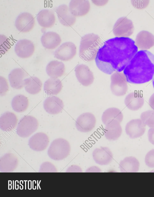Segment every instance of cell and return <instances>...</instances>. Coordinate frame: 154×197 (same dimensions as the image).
Returning <instances> with one entry per match:
<instances>
[{
	"label": "cell",
	"instance_id": "2",
	"mask_svg": "<svg viewBox=\"0 0 154 197\" xmlns=\"http://www.w3.org/2000/svg\"><path fill=\"white\" fill-rule=\"evenodd\" d=\"M123 73L129 83L140 84L149 82L154 76V55L147 50L138 51Z\"/></svg>",
	"mask_w": 154,
	"mask_h": 197
},
{
	"label": "cell",
	"instance_id": "32",
	"mask_svg": "<svg viewBox=\"0 0 154 197\" xmlns=\"http://www.w3.org/2000/svg\"><path fill=\"white\" fill-rule=\"evenodd\" d=\"M11 105L13 109L15 112H22L25 111L28 106V100L27 97L23 95H17L13 99Z\"/></svg>",
	"mask_w": 154,
	"mask_h": 197
},
{
	"label": "cell",
	"instance_id": "24",
	"mask_svg": "<svg viewBox=\"0 0 154 197\" xmlns=\"http://www.w3.org/2000/svg\"><path fill=\"white\" fill-rule=\"evenodd\" d=\"M124 102L128 109L132 111H137L143 106L144 99L140 93L134 92L129 93L126 96Z\"/></svg>",
	"mask_w": 154,
	"mask_h": 197
},
{
	"label": "cell",
	"instance_id": "30",
	"mask_svg": "<svg viewBox=\"0 0 154 197\" xmlns=\"http://www.w3.org/2000/svg\"><path fill=\"white\" fill-rule=\"evenodd\" d=\"M25 89L29 94L35 95L41 90L42 83L40 79L36 77L31 76L24 80Z\"/></svg>",
	"mask_w": 154,
	"mask_h": 197
},
{
	"label": "cell",
	"instance_id": "36",
	"mask_svg": "<svg viewBox=\"0 0 154 197\" xmlns=\"http://www.w3.org/2000/svg\"><path fill=\"white\" fill-rule=\"evenodd\" d=\"M145 161L148 166L154 168V149L150 150L146 154Z\"/></svg>",
	"mask_w": 154,
	"mask_h": 197
},
{
	"label": "cell",
	"instance_id": "19",
	"mask_svg": "<svg viewBox=\"0 0 154 197\" xmlns=\"http://www.w3.org/2000/svg\"><path fill=\"white\" fill-rule=\"evenodd\" d=\"M18 160L14 154L6 153L0 159V170L2 172H9L14 171L17 168Z\"/></svg>",
	"mask_w": 154,
	"mask_h": 197
},
{
	"label": "cell",
	"instance_id": "27",
	"mask_svg": "<svg viewBox=\"0 0 154 197\" xmlns=\"http://www.w3.org/2000/svg\"><path fill=\"white\" fill-rule=\"evenodd\" d=\"M140 163L135 157H126L120 161L119 165L120 171L122 172H136L139 169Z\"/></svg>",
	"mask_w": 154,
	"mask_h": 197
},
{
	"label": "cell",
	"instance_id": "37",
	"mask_svg": "<svg viewBox=\"0 0 154 197\" xmlns=\"http://www.w3.org/2000/svg\"><path fill=\"white\" fill-rule=\"evenodd\" d=\"M132 5L136 8L142 9L146 7L148 5L149 0H131Z\"/></svg>",
	"mask_w": 154,
	"mask_h": 197
},
{
	"label": "cell",
	"instance_id": "41",
	"mask_svg": "<svg viewBox=\"0 0 154 197\" xmlns=\"http://www.w3.org/2000/svg\"><path fill=\"white\" fill-rule=\"evenodd\" d=\"M149 103L151 108L154 110V93L151 95L149 98Z\"/></svg>",
	"mask_w": 154,
	"mask_h": 197
},
{
	"label": "cell",
	"instance_id": "15",
	"mask_svg": "<svg viewBox=\"0 0 154 197\" xmlns=\"http://www.w3.org/2000/svg\"><path fill=\"white\" fill-rule=\"evenodd\" d=\"M92 157L95 162L101 166L109 164L113 158L112 152L107 147H101L94 149L92 152Z\"/></svg>",
	"mask_w": 154,
	"mask_h": 197
},
{
	"label": "cell",
	"instance_id": "31",
	"mask_svg": "<svg viewBox=\"0 0 154 197\" xmlns=\"http://www.w3.org/2000/svg\"><path fill=\"white\" fill-rule=\"evenodd\" d=\"M123 118V114L119 109L115 107L109 108L103 113L101 119L105 125L111 121L116 119L121 123Z\"/></svg>",
	"mask_w": 154,
	"mask_h": 197
},
{
	"label": "cell",
	"instance_id": "25",
	"mask_svg": "<svg viewBox=\"0 0 154 197\" xmlns=\"http://www.w3.org/2000/svg\"><path fill=\"white\" fill-rule=\"evenodd\" d=\"M37 20L41 26L48 28L51 27L54 25L56 18L53 10L45 9L38 12L37 16Z\"/></svg>",
	"mask_w": 154,
	"mask_h": 197
},
{
	"label": "cell",
	"instance_id": "7",
	"mask_svg": "<svg viewBox=\"0 0 154 197\" xmlns=\"http://www.w3.org/2000/svg\"><path fill=\"white\" fill-rule=\"evenodd\" d=\"M110 89L116 96H122L126 93L128 86L125 76L122 73L116 72L111 76Z\"/></svg>",
	"mask_w": 154,
	"mask_h": 197
},
{
	"label": "cell",
	"instance_id": "42",
	"mask_svg": "<svg viewBox=\"0 0 154 197\" xmlns=\"http://www.w3.org/2000/svg\"><path fill=\"white\" fill-rule=\"evenodd\" d=\"M92 170H93V171H94V170L97 171H97H100V172H101V171H100L101 170L99 168H98V167H97V166H92V167H91L90 168H89L88 169L86 170V171H90V172ZM88 171H87L86 172H87Z\"/></svg>",
	"mask_w": 154,
	"mask_h": 197
},
{
	"label": "cell",
	"instance_id": "29",
	"mask_svg": "<svg viewBox=\"0 0 154 197\" xmlns=\"http://www.w3.org/2000/svg\"><path fill=\"white\" fill-rule=\"evenodd\" d=\"M62 88V82L57 78H49L45 82L44 85L45 93L48 95H57L61 91Z\"/></svg>",
	"mask_w": 154,
	"mask_h": 197
},
{
	"label": "cell",
	"instance_id": "16",
	"mask_svg": "<svg viewBox=\"0 0 154 197\" xmlns=\"http://www.w3.org/2000/svg\"><path fill=\"white\" fill-rule=\"evenodd\" d=\"M135 43L138 48L147 50L154 46V35L148 31H141L137 35Z\"/></svg>",
	"mask_w": 154,
	"mask_h": 197
},
{
	"label": "cell",
	"instance_id": "1",
	"mask_svg": "<svg viewBox=\"0 0 154 197\" xmlns=\"http://www.w3.org/2000/svg\"><path fill=\"white\" fill-rule=\"evenodd\" d=\"M138 48L135 41L128 37L109 39L99 49L95 58L96 65L103 72L111 75L123 70Z\"/></svg>",
	"mask_w": 154,
	"mask_h": 197
},
{
	"label": "cell",
	"instance_id": "20",
	"mask_svg": "<svg viewBox=\"0 0 154 197\" xmlns=\"http://www.w3.org/2000/svg\"><path fill=\"white\" fill-rule=\"evenodd\" d=\"M27 73L23 69L17 68L12 70L8 75V79L12 87L20 89L24 87V78Z\"/></svg>",
	"mask_w": 154,
	"mask_h": 197
},
{
	"label": "cell",
	"instance_id": "34",
	"mask_svg": "<svg viewBox=\"0 0 154 197\" xmlns=\"http://www.w3.org/2000/svg\"><path fill=\"white\" fill-rule=\"evenodd\" d=\"M40 172H57V169L55 166L52 163L48 161L43 163L39 169Z\"/></svg>",
	"mask_w": 154,
	"mask_h": 197
},
{
	"label": "cell",
	"instance_id": "38",
	"mask_svg": "<svg viewBox=\"0 0 154 197\" xmlns=\"http://www.w3.org/2000/svg\"><path fill=\"white\" fill-rule=\"evenodd\" d=\"M0 95H4L8 89V86L6 79L3 77H0Z\"/></svg>",
	"mask_w": 154,
	"mask_h": 197
},
{
	"label": "cell",
	"instance_id": "9",
	"mask_svg": "<svg viewBox=\"0 0 154 197\" xmlns=\"http://www.w3.org/2000/svg\"><path fill=\"white\" fill-rule=\"evenodd\" d=\"M76 47L75 44L70 42L62 44L54 53V57L63 61L72 59L76 55Z\"/></svg>",
	"mask_w": 154,
	"mask_h": 197
},
{
	"label": "cell",
	"instance_id": "6",
	"mask_svg": "<svg viewBox=\"0 0 154 197\" xmlns=\"http://www.w3.org/2000/svg\"><path fill=\"white\" fill-rule=\"evenodd\" d=\"M134 29L132 21L126 17H122L114 24L113 32L118 37H128L133 34Z\"/></svg>",
	"mask_w": 154,
	"mask_h": 197
},
{
	"label": "cell",
	"instance_id": "8",
	"mask_svg": "<svg viewBox=\"0 0 154 197\" xmlns=\"http://www.w3.org/2000/svg\"><path fill=\"white\" fill-rule=\"evenodd\" d=\"M96 119L92 113L87 112L81 114L77 118L75 126L78 130L86 133L92 130L95 126Z\"/></svg>",
	"mask_w": 154,
	"mask_h": 197
},
{
	"label": "cell",
	"instance_id": "4",
	"mask_svg": "<svg viewBox=\"0 0 154 197\" xmlns=\"http://www.w3.org/2000/svg\"><path fill=\"white\" fill-rule=\"evenodd\" d=\"M70 146L69 142L62 138L53 140L48 150V156L55 160H60L66 158L70 151Z\"/></svg>",
	"mask_w": 154,
	"mask_h": 197
},
{
	"label": "cell",
	"instance_id": "13",
	"mask_svg": "<svg viewBox=\"0 0 154 197\" xmlns=\"http://www.w3.org/2000/svg\"><path fill=\"white\" fill-rule=\"evenodd\" d=\"M48 136L45 133L40 132L32 135L29 139L28 145L32 150L42 151L47 147L49 143Z\"/></svg>",
	"mask_w": 154,
	"mask_h": 197
},
{
	"label": "cell",
	"instance_id": "17",
	"mask_svg": "<svg viewBox=\"0 0 154 197\" xmlns=\"http://www.w3.org/2000/svg\"><path fill=\"white\" fill-rule=\"evenodd\" d=\"M56 12L60 23L67 27L74 24L76 21V16L70 12L69 7L65 4L60 5L57 7Z\"/></svg>",
	"mask_w": 154,
	"mask_h": 197
},
{
	"label": "cell",
	"instance_id": "11",
	"mask_svg": "<svg viewBox=\"0 0 154 197\" xmlns=\"http://www.w3.org/2000/svg\"><path fill=\"white\" fill-rule=\"evenodd\" d=\"M35 23L34 18L32 15L29 13L24 12L17 16L15 21V26L20 31L27 32L32 29Z\"/></svg>",
	"mask_w": 154,
	"mask_h": 197
},
{
	"label": "cell",
	"instance_id": "22",
	"mask_svg": "<svg viewBox=\"0 0 154 197\" xmlns=\"http://www.w3.org/2000/svg\"><path fill=\"white\" fill-rule=\"evenodd\" d=\"M69 8L71 13L75 16H84L88 13L90 4L88 0H71Z\"/></svg>",
	"mask_w": 154,
	"mask_h": 197
},
{
	"label": "cell",
	"instance_id": "26",
	"mask_svg": "<svg viewBox=\"0 0 154 197\" xmlns=\"http://www.w3.org/2000/svg\"><path fill=\"white\" fill-rule=\"evenodd\" d=\"M41 41L44 47L48 49H54L60 43L61 40L60 35L56 32L48 31L42 36Z\"/></svg>",
	"mask_w": 154,
	"mask_h": 197
},
{
	"label": "cell",
	"instance_id": "18",
	"mask_svg": "<svg viewBox=\"0 0 154 197\" xmlns=\"http://www.w3.org/2000/svg\"><path fill=\"white\" fill-rule=\"evenodd\" d=\"M120 122L116 119H114L106 125L103 129V133L106 138L108 140L114 141L121 136L122 129Z\"/></svg>",
	"mask_w": 154,
	"mask_h": 197
},
{
	"label": "cell",
	"instance_id": "43",
	"mask_svg": "<svg viewBox=\"0 0 154 197\" xmlns=\"http://www.w3.org/2000/svg\"><path fill=\"white\" fill-rule=\"evenodd\" d=\"M152 79L153 80H152V84L153 87L154 88V77H153V78Z\"/></svg>",
	"mask_w": 154,
	"mask_h": 197
},
{
	"label": "cell",
	"instance_id": "33",
	"mask_svg": "<svg viewBox=\"0 0 154 197\" xmlns=\"http://www.w3.org/2000/svg\"><path fill=\"white\" fill-rule=\"evenodd\" d=\"M140 117L145 125L150 128H154V110H148L142 112Z\"/></svg>",
	"mask_w": 154,
	"mask_h": 197
},
{
	"label": "cell",
	"instance_id": "3",
	"mask_svg": "<svg viewBox=\"0 0 154 197\" xmlns=\"http://www.w3.org/2000/svg\"><path fill=\"white\" fill-rule=\"evenodd\" d=\"M102 44L101 40L98 35L94 33L85 35L81 39L79 50L80 57L87 61L93 60Z\"/></svg>",
	"mask_w": 154,
	"mask_h": 197
},
{
	"label": "cell",
	"instance_id": "5",
	"mask_svg": "<svg viewBox=\"0 0 154 197\" xmlns=\"http://www.w3.org/2000/svg\"><path fill=\"white\" fill-rule=\"evenodd\" d=\"M37 119L31 116H25L20 120L16 129L17 134L23 138L29 137L38 128Z\"/></svg>",
	"mask_w": 154,
	"mask_h": 197
},
{
	"label": "cell",
	"instance_id": "35",
	"mask_svg": "<svg viewBox=\"0 0 154 197\" xmlns=\"http://www.w3.org/2000/svg\"><path fill=\"white\" fill-rule=\"evenodd\" d=\"M0 50L1 54L5 53L10 47L9 40L5 36L3 35H0Z\"/></svg>",
	"mask_w": 154,
	"mask_h": 197
},
{
	"label": "cell",
	"instance_id": "39",
	"mask_svg": "<svg viewBox=\"0 0 154 197\" xmlns=\"http://www.w3.org/2000/svg\"><path fill=\"white\" fill-rule=\"evenodd\" d=\"M80 167L76 165H72L67 169L66 172H82Z\"/></svg>",
	"mask_w": 154,
	"mask_h": 197
},
{
	"label": "cell",
	"instance_id": "12",
	"mask_svg": "<svg viewBox=\"0 0 154 197\" xmlns=\"http://www.w3.org/2000/svg\"><path fill=\"white\" fill-rule=\"evenodd\" d=\"M75 71L78 80L82 85L88 86L93 83L94 79L93 74L87 66L79 64L75 67Z\"/></svg>",
	"mask_w": 154,
	"mask_h": 197
},
{
	"label": "cell",
	"instance_id": "28",
	"mask_svg": "<svg viewBox=\"0 0 154 197\" xmlns=\"http://www.w3.org/2000/svg\"><path fill=\"white\" fill-rule=\"evenodd\" d=\"M46 71L47 75L51 78H57L64 73L65 66L62 62L57 60H52L46 66Z\"/></svg>",
	"mask_w": 154,
	"mask_h": 197
},
{
	"label": "cell",
	"instance_id": "14",
	"mask_svg": "<svg viewBox=\"0 0 154 197\" xmlns=\"http://www.w3.org/2000/svg\"><path fill=\"white\" fill-rule=\"evenodd\" d=\"M35 46L33 43L26 39L18 40L14 47L16 54L18 57L23 58L30 57L33 54Z\"/></svg>",
	"mask_w": 154,
	"mask_h": 197
},
{
	"label": "cell",
	"instance_id": "23",
	"mask_svg": "<svg viewBox=\"0 0 154 197\" xmlns=\"http://www.w3.org/2000/svg\"><path fill=\"white\" fill-rule=\"evenodd\" d=\"M18 121L15 114L9 111L5 112L0 117V128L3 131L9 132L16 127Z\"/></svg>",
	"mask_w": 154,
	"mask_h": 197
},
{
	"label": "cell",
	"instance_id": "40",
	"mask_svg": "<svg viewBox=\"0 0 154 197\" xmlns=\"http://www.w3.org/2000/svg\"><path fill=\"white\" fill-rule=\"evenodd\" d=\"M147 135L149 141L154 145V128H150L149 129Z\"/></svg>",
	"mask_w": 154,
	"mask_h": 197
},
{
	"label": "cell",
	"instance_id": "10",
	"mask_svg": "<svg viewBox=\"0 0 154 197\" xmlns=\"http://www.w3.org/2000/svg\"><path fill=\"white\" fill-rule=\"evenodd\" d=\"M146 126L141 119H133L127 123L125 127V132L131 139L139 138L145 133Z\"/></svg>",
	"mask_w": 154,
	"mask_h": 197
},
{
	"label": "cell",
	"instance_id": "21",
	"mask_svg": "<svg viewBox=\"0 0 154 197\" xmlns=\"http://www.w3.org/2000/svg\"><path fill=\"white\" fill-rule=\"evenodd\" d=\"M44 109L48 113L56 114L61 112L63 108V101L59 98L53 96L47 98L43 102Z\"/></svg>",
	"mask_w": 154,
	"mask_h": 197
}]
</instances>
